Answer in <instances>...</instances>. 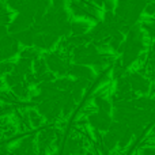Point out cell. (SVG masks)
Segmentation results:
<instances>
[{
    "label": "cell",
    "instance_id": "1",
    "mask_svg": "<svg viewBox=\"0 0 155 155\" xmlns=\"http://www.w3.org/2000/svg\"><path fill=\"white\" fill-rule=\"evenodd\" d=\"M125 78L128 79L129 84H131V88L136 94H140V95H148L150 88H151V83L153 82H151L147 76L139 74L137 71H127Z\"/></svg>",
    "mask_w": 155,
    "mask_h": 155
},
{
    "label": "cell",
    "instance_id": "2",
    "mask_svg": "<svg viewBox=\"0 0 155 155\" xmlns=\"http://www.w3.org/2000/svg\"><path fill=\"white\" fill-rule=\"evenodd\" d=\"M87 124L91 127L93 129H98L101 132H106L110 128L113 123V117L110 113H105V112H91L86 116Z\"/></svg>",
    "mask_w": 155,
    "mask_h": 155
},
{
    "label": "cell",
    "instance_id": "3",
    "mask_svg": "<svg viewBox=\"0 0 155 155\" xmlns=\"http://www.w3.org/2000/svg\"><path fill=\"white\" fill-rule=\"evenodd\" d=\"M67 75L74 76L75 79H87L90 82H93L95 79V74H94V70L88 65H83V64H70L68 67V72Z\"/></svg>",
    "mask_w": 155,
    "mask_h": 155
},
{
    "label": "cell",
    "instance_id": "4",
    "mask_svg": "<svg viewBox=\"0 0 155 155\" xmlns=\"http://www.w3.org/2000/svg\"><path fill=\"white\" fill-rule=\"evenodd\" d=\"M93 102L94 106L97 107V110L99 112H105V113H110L113 112V104L110 102V99H107L105 97V93H102V90L99 88L98 93H95L93 95Z\"/></svg>",
    "mask_w": 155,
    "mask_h": 155
},
{
    "label": "cell",
    "instance_id": "5",
    "mask_svg": "<svg viewBox=\"0 0 155 155\" xmlns=\"http://www.w3.org/2000/svg\"><path fill=\"white\" fill-rule=\"evenodd\" d=\"M90 23L86 21H71V35H82L88 33Z\"/></svg>",
    "mask_w": 155,
    "mask_h": 155
},
{
    "label": "cell",
    "instance_id": "6",
    "mask_svg": "<svg viewBox=\"0 0 155 155\" xmlns=\"http://www.w3.org/2000/svg\"><path fill=\"white\" fill-rule=\"evenodd\" d=\"M117 143H118L117 136H116L113 132L106 131L102 134V144H104L109 151H114L116 148H117Z\"/></svg>",
    "mask_w": 155,
    "mask_h": 155
},
{
    "label": "cell",
    "instance_id": "7",
    "mask_svg": "<svg viewBox=\"0 0 155 155\" xmlns=\"http://www.w3.org/2000/svg\"><path fill=\"white\" fill-rule=\"evenodd\" d=\"M90 3H93L94 5H97L98 8H102L105 5V3H106V0H88Z\"/></svg>",
    "mask_w": 155,
    "mask_h": 155
},
{
    "label": "cell",
    "instance_id": "8",
    "mask_svg": "<svg viewBox=\"0 0 155 155\" xmlns=\"http://www.w3.org/2000/svg\"><path fill=\"white\" fill-rule=\"evenodd\" d=\"M148 95L155 97V82L151 83V88H150V93H148Z\"/></svg>",
    "mask_w": 155,
    "mask_h": 155
}]
</instances>
